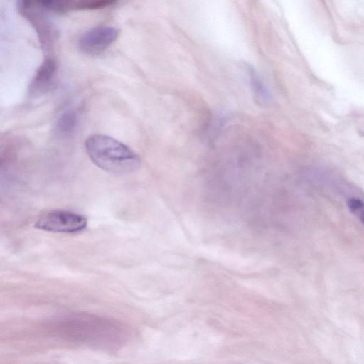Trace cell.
Listing matches in <instances>:
<instances>
[{
	"mask_svg": "<svg viewBox=\"0 0 364 364\" xmlns=\"http://www.w3.org/2000/svg\"><path fill=\"white\" fill-rule=\"evenodd\" d=\"M119 36V30L113 26L103 25L93 27L78 39L80 50L88 55H96L106 50Z\"/></svg>",
	"mask_w": 364,
	"mask_h": 364,
	"instance_id": "cell-5",
	"label": "cell"
},
{
	"mask_svg": "<svg viewBox=\"0 0 364 364\" xmlns=\"http://www.w3.org/2000/svg\"><path fill=\"white\" fill-rule=\"evenodd\" d=\"M45 326L54 336L105 351L119 349L129 337V329L119 321L87 313L60 316Z\"/></svg>",
	"mask_w": 364,
	"mask_h": 364,
	"instance_id": "cell-1",
	"label": "cell"
},
{
	"mask_svg": "<svg viewBox=\"0 0 364 364\" xmlns=\"http://www.w3.org/2000/svg\"><path fill=\"white\" fill-rule=\"evenodd\" d=\"M347 203L350 211L364 224V203L357 198H350Z\"/></svg>",
	"mask_w": 364,
	"mask_h": 364,
	"instance_id": "cell-10",
	"label": "cell"
},
{
	"mask_svg": "<svg viewBox=\"0 0 364 364\" xmlns=\"http://www.w3.org/2000/svg\"><path fill=\"white\" fill-rule=\"evenodd\" d=\"M117 1L112 0H43V6L49 11L65 13L79 10H95L114 5Z\"/></svg>",
	"mask_w": 364,
	"mask_h": 364,
	"instance_id": "cell-7",
	"label": "cell"
},
{
	"mask_svg": "<svg viewBox=\"0 0 364 364\" xmlns=\"http://www.w3.org/2000/svg\"><path fill=\"white\" fill-rule=\"evenodd\" d=\"M87 219L82 215L65 210H53L42 215L36 222L38 229L53 232L73 233L83 230Z\"/></svg>",
	"mask_w": 364,
	"mask_h": 364,
	"instance_id": "cell-4",
	"label": "cell"
},
{
	"mask_svg": "<svg viewBox=\"0 0 364 364\" xmlns=\"http://www.w3.org/2000/svg\"><path fill=\"white\" fill-rule=\"evenodd\" d=\"M90 160L101 169L112 173L125 174L140 166L139 156L129 146L105 134H92L85 141Z\"/></svg>",
	"mask_w": 364,
	"mask_h": 364,
	"instance_id": "cell-2",
	"label": "cell"
},
{
	"mask_svg": "<svg viewBox=\"0 0 364 364\" xmlns=\"http://www.w3.org/2000/svg\"><path fill=\"white\" fill-rule=\"evenodd\" d=\"M17 8L36 31L43 50L50 51L57 40V31L48 15L49 11L41 5L40 0L18 1Z\"/></svg>",
	"mask_w": 364,
	"mask_h": 364,
	"instance_id": "cell-3",
	"label": "cell"
},
{
	"mask_svg": "<svg viewBox=\"0 0 364 364\" xmlns=\"http://www.w3.org/2000/svg\"><path fill=\"white\" fill-rule=\"evenodd\" d=\"M250 77L251 86L256 97L262 102H268L271 96L267 87L252 68H247Z\"/></svg>",
	"mask_w": 364,
	"mask_h": 364,
	"instance_id": "cell-9",
	"label": "cell"
},
{
	"mask_svg": "<svg viewBox=\"0 0 364 364\" xmlns=\"http://www.w3.org/2000/svg\"><path fill=\"white\" fill-rule=\"evenodd\" d=\"M58 73V63L50 55L45 57L31 81L28 94L38 97L50 91L55 84Z\"/></svg>",
	"mask_w": 364,
	"mask_h": 364,
	"instance_id": "cell-6",
	"label": "cell"
},
{
	"mask_svg": "<svg viewBox=\"0 0 364 364\" xmlns=\"http://www.w3.org/2000/svg\"><path fill=\"white\" fill-rule=\"evenodd\" d=\"M79 123V112L75 108H69L58 117L56 129L59 134L69 136L75 131Z\"/></svg>",
	"mask_w": 364,
	"mask_h": 364,
	"instance_id": "cell-8",
	"label": "cell"
}]
</instances>
